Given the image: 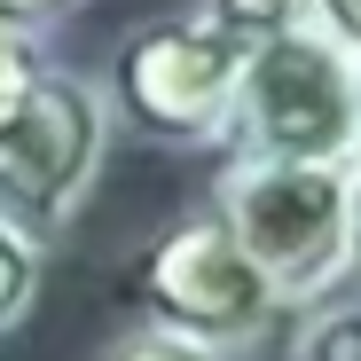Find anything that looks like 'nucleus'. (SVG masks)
<instances>
[{"instance_id":"f8f14e48","label":"nucleus","mask_w":361,"mask_h":361,"mask_svg":"<svg viewBox=\"0 0 361 361\" xmlns=\"http://www.w3.org/2000/svg\"><path fill=\"white\" fill-rule=\"evenodd\" d=\"M87 0H0V16L8 24H32V32H55L63 16H79Z\"/></svg>"},{"instance_id":"7ed1b4c3","label":"nucleus","mask_w":361,"mask_h":361,"mask_svg":"<svg viewBox=\"0 0 361 361\" xmlns=\"http://www.w3.org/2000/svg\"><path fill=\"white\" fill-rule=\"evenodd\" d=\"M110 157V102L102 79H79L63 63H39L0 102V220L55 252L71 235L79 204L94 197Z\"/></svg>"},{"instance_id":"0eeeda50","label":"nucleus","mask_w":361,"mask_h":361,"mask_svg":"<svg viewBox=\"0 0 361 361\" xmlns=\"http://www.w3.org/2000/svg\"><path fill=\"white\" fill-rule=\"evenodd\" d=\"M290 361H361V298H345V307H322L314 298Z\"/></svg>"},{"instance_id":"423d86ee","label":"nucleus","mask_w":361,"mask_h":361,"mask_svg":"<svg viewBox=\"0 0 361 361\" xmlns=\"http://www.w3.org/2000/svg\"><path fill=\"white\" fill-rule=\"evenodd\" d=\"M39 267H47V252L0 220V338L32 314V298H39Z\"/></svg>"},{"instance_id":"f03ea898","label":"nucleus","mask_w":361,"mask_h":361,"mask_svg":"<svg viewBox=\"0 0 361 361\" xmlns=\"http://www.w3.org/2000/svg\"><path fill=\"white\" fill-rule=\"evenodd\" d=\"M212 212L283 307H314L345 283V157L235 149L212 180Z\"/></svg>"},{"instance_id":"9d476101","label":"nucleus","mask_w":361,"mask_h":361,"mask_svg":"<svg viewBox=\"0 0 361 361\" xmlns=\"http://www.w3.org/2000/svg\"><path fill=\"white\" fill-rule=\"evenodd\" d=\"M298 16H307L314 32H330L345 55H361V0H307Z\"/></svg>"},{"instance_id":"39448f33","label":"nucleus","mask_w":361,"mask_h":361,"mask_svg":"<svg viewBox=\"0 0 361 361\" xmlns=\"http://www.w3.org/2000/svg\"><path fill=\"white\" fill-rule=\"evenodd\" d=\"M134 298H142V322L180 330V338H204L220 353H244L267 338V322L283 314V298L267 290V275L244 259V244L228 235V220L212 204L165 220L142 259H134Z\"/></svg>"},{"instance_id":"9b49d317","label":"nucleus","mask_w":361,"mask_h":361,"mask_svg":"<svg viewBox=\"0 0 361 361\" xmlns=\"http://www.w3.org/2000/svg\"><path fill=\"white\" fill-rule=\"evenodd\" d=\"M212 16H228L235 32H267V24H283V16H298L307 0H204Z\"/></svg>"},{"instance_id":"6e6552de","label":"nucleus","mask_w":361,"mask_h":361,"mask_svg":"<svg viewBox=\"0 0 361 361\" xmlns=\"http://www.w3.org/2000/svg\"><path fill=\"white\" fill-rule=\"evenodd\" d=\"M102 361H235V353H220L204 338H180V330H157V322H134L126 338L102 345Z\"/></svg>"},{"instance_id":"f257e3e1","label":"nucleus","mask_w":361,"mask_h":361,"mask_svg":"<svg viewBox=\"0 0 361 361\" xmlns=\"http://www.w3.org/2000/svg\"><path fill=\"white\" fill-rule=\"evenodd\" d=\"M244 39L212 8H180V16H149L110 47L102 71V102L110 126L142 134L149 149H228L235 126V79H244Z\"/></svg>"},{"instance_id":"ddd939ff","label":"nucleus","mask_w":361,"mask_h":361,"mask_svg":"<svg viewBox=\"0 0 361 361\" xmlns=\"http://www.w3.org/2000/svg\"><path fill=\"white\" fill-rule=\"evenodd\" d=\"M345 275H361V157H345Z\"/></svg>"},{"instance_id":"1a4fd4ad","label":"nucleus","mask_w":361,"mask_h":361,"mask_svg":"<svg viewBox=\"0 0 361 361\" xmlns=\"http://www.w3.org/2000/svg\"><path fill=\"white\" fill-rule=\"evenodd\" d=\"M47 63V32H32V24H8L0 16V102H8L32 71Z\"/></svg>"},{"instance_id":"4468645a","label":"nucleus","mask_w":361,"mask_h":361,"mask_svg":"<svg viewBox=\"0 0 361 361\" xmlns=\"http://www.w3.org/2000/svg\"><path fill=\"white\" fill-rule=\"evenodd\" d=\"M353 110H361V55H353ZM353 157H361V142H353Z\"/></svg>"},{"instance_id":"20e7f679","label":"nucleus","mask_w":361,"mask_h":361,"mask_svg":"<svg viewBox=\"0 0 361 361\" xmlns=\"http://www.w3.org/2000/svg\"><path fill=\"white\" fill-rule=\"evenodd\" d=\"M228 142L252 157H353V142H361L353 55L330 32H314L307 16L252 32Z\"/></svg>"}]
</instances>
